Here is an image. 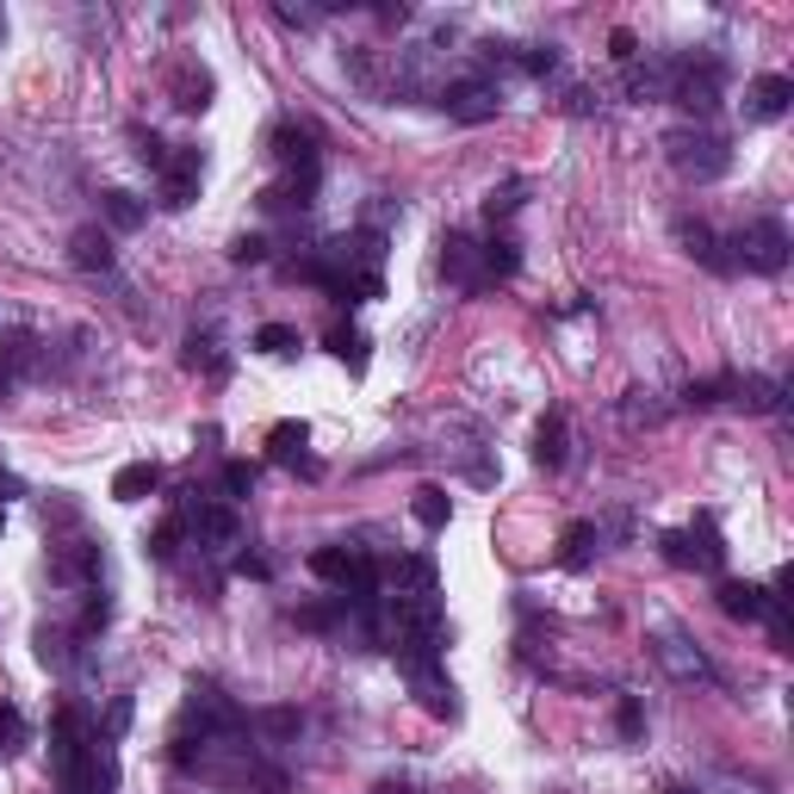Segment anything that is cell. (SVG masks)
Listing matches in <instances>:
<instances>
[{
  "label": "cell",
  "instance_id": "obj_1",
  "mask_svg": "<svg viewBox=\"0 0 794 794\" xmlns=\"http://www.w3.org/2000/svg\"><path fill=\"white\" fill-rule=\"evenodd\" d=\"M50 763H56L63 794H112L118 788L112 745L100 739V732H87L81 708H63V714H56V726H50Z\"/></svg>",
  "mask_w": 794,
  "mask_h": 794
},
{
  "label": "cell",
  "instance_id": "obj_2",
  "mask_svg": "<svg viewBox=\"0 0 794 794\" xmlns=\"http://www.w3.org/2000/svg\"><path fill=\"white\" fill-rule=\"evenodd\" d=\"M732 267H751V274H782L788 267V230H782V218H757L745 224V230L732 236Z\"/></svg>",
  "mask_w": 794,
  "mask_h": 794
},
{
  "label": "cell",
  "instance_id": "obj_3",
  "mask_svg": "<svg viewBox=\"0 0 794 794\" xmlns=\"http://www.w3.org/2000/svg\"><path fill=\"white\" fill-rule=\"evenodd\" d=\"M670 162H677V174H689V181H720V174L732 168V149L714 131H677V137H670Z\"/></svg>",
  "mask_w": 794,
  "mask_h": 794
},
{
  "label": "cell",
  "instance_id": "obj_4",
  "mask_svg": "<svg viewBox=\"0 0 794 794\" xmlns=\"http://www.w3.org/2000/svg\"><path fill=\"white\" fill-rule=\"evenodd\" d=\"M720 87H726V69L714 56H701V63H677V81H670V100L683 112H714L720 106Z\"/></svg>",
  "mask_w": 794,
  "mask_h": 794
},
{
  "label": "cell",
  "instance_id": "obj_5",
  "mask_svg": "<svg viewBox=\"0 0 794 794\" xmlns=\"http://www.w3.org/2000/svg\"><path fill=\"white\" fill-rule=\"evenodd\" d=\"M441 106H447V118H460V125H484V118H497L503 94L491 75H466V81H447V87H441Z\"/></svg>",
  "mask_w": 794,
  "mask_h": 794
},
{
  "label": "cell",
  "instance_id": "obj_6",
  "mask_svg": "<svg viewBox=\"0 0 794 794\" xmlns=\"http://www.w3.org/2000/svg\"><path fill=\"white\" fill-rule=\"evenodd\" d=\"M441 267H447V280L460 286V292H484V286H491L484 280V249L472 243V236H460V230L441 243Z\"/></svg>",
  "mask_w": 794,
  "mask_h": 794
},
{
  "label": "cell",
  "instance_id": "obj_7",
  "mask_svg": "<svg viewBox=\"0 0 794 794\" xmlns=\"http://www.w3.org/2000/svg\"><path fill=\"white\" fill-rule=\"evenodd\" d=\"M199 174H205V156H199V149H174L168 168H162V205H168V212L193 205V199H199Z\"/></svg>",
  "mask_w": 794,
  "mask_h": 794
},
{
  "label": "cell",
  "instance_id": "obj_8",
  "mask_svg": "<svg viewBox=\"0 0 794 794\" xmlns=\"http://www.w3.org/2000/svg\"><path fill=\"white\" fill-rule=\"evenodd\" d=\"M683 565H695V571H720L726 565V540H720L714 515H695V528L683 534Z\"/></svg>",
  "mask_w": 794,
  "mask_h": 794
},
{
  "label": "cell",
  "instance_id": "obj_9",
  "mask_svg": "<svg viewBox=\"0 0 794 794\" xmlns=\"http://www.w3.org/2000/svg\"><path fill=\"white\" fill-rule=\"evenodd\" d=\"M794 100V81L788 75H757L745 87V118H757V125H770V118H782Z\"/></svg>",
  "mask_w": 794,
  "mask_h": 794
},
{
  "label": "cell",
  "instance_id": "obj_10",
  "mask_svg": "<svg viewBox=\"0 0 794 794\" xmlns=\"http://www.w3.org/2000/svg\"><path fill=\"white\" fill-rule=\"evenodd\" d=\"M50 577H56V584H94L100 577V546H87V540L56 546V553H50Z\"/></svg>",
  "mask_w": 794,
  "mask_h": 794
},
{
  "label": "cell",
  "instance_id": "obj_11",
  "mask_svg": "<svg viewBox=\"0 0 794 794\" xmlns=\"http://www.w3.org/2000/svg\"><path fill=\"white\" fill-rule=\"evenodd\" d=\"M305 441H311V435H305V422H280V429L267 435V453H274L280 466H298L305 478H317L323 466H317V460H305Z\"/></svg>",
  "mask_w": 794,
  "mask_h": 794
},
{
  "label": "cell",
  "instance_id": "obj_12",
  "mask_svg": "<svg viewBox=\"0 0 794 794\" xmlns=\"http://www.w3.org/2000/svg\"><path fill=\"white\" fill-rule=\"evenodd\" d=\"M565 453H571V441H565V410H546L540 429H534V460H540L546 472H559Z\"/></svg>",
  "mask_w": 794,
  "mask_h": 794
},
{
  "label": "cell",
  "instance_id": "obj_13",
  "mask_svg": "<svg viewBox=\"0 0 794 794\" xmlns=\"http://www.w3.org/2000/svg\"><path fill=\"white\" fill-rule=\"evenodd\" d=\"M763 608H770V590H763V584H720V615H732V621H763Z\"/></svg>",
  "mask_w": 794,
  "mask_h": 794
},
{
  "label": "cell",
  "instance_id": "obj_14",
  "mask_svg": "<svg viewBox=\"0 0 794 794\" xmlns=\"http://www.w3.org/2000/svg\"><path fill=\"white\" fill-rule=\"evenodd\" d=\"M69 261H75L81 274H106V267H112V236L94 230V224H87V230H75V243H69Z\"/></svg>",
  "mask_w": 794,
  "mask_h": 794
},
{
  "label": "cell",
  "instance_id": "obj_15",
  "mask_svg": "<svg viewBox=\"0 0 794 794\" xmlns=\"http://www.w3.org/2000/svg\"><path fill=\"white\" fill-rule=\"evenodd\" d=\"M274 156H280L286 168H317V137L305 125H280L274 131Z\"/></svg>",
  "mask_w": 794,
  "mask_h": 794
},
{
  "label": "cell",
  "instance_id": "obj_16",
  "mask_svg": "<svg viewBox=\"0 0 794 794\" xmlns=\"http://www.w3.org/2000/svg\"><path fill=\"white\" fill-rule=\"evenodd\" d=\"M156 484H162V466H156V460H137V466H118V478H112V497H118V503H143Z\"/></svg>",
  "mask_w": 794,
  "mask_h": 794
},
{
  "label": "cell",
  "instance_id": "obj_17",
  "mask_svg": "<svg viewBox=\"0 0 794 794\" xmlns=\"http://www.w3.org/2000/svg\"><path fill=\"white\" fill-rule=\"evenodd\" d=\"M658 658H664L677 677H714V670H708V658H701L683 633H658Z\"/></svg>",
  "mask_w": 794,
  "mask_h": 794
},
{
  "label": "cell",
  "instance_id": "obj_18",
  "mask_svg": "<svg viewBox=\"0 0 794 794\" xmlns=\"http://www.w3.org/2000/svg\"><path fill=\"white\" fill-rule=\"evenodd\" d=\"M677 236H683V249L695 255L701 267H714V274H732L726 255H720V236L708 230V224H689V218H683V224H677Z\"/></svg>",
  "mask_w": 794,
  "mask_h": 794
},
{
  "label": "cell",
  "instance_id": "obj_19",
  "mask_svg": "<svg viewBox=\"0 0 794 794\" xmlns=\"http://www.w3.org/2000/svg\"><path fill=\"white\" fill-rule=\"evenodd\" d=\"M410 509H416L422 528H447V522H453V497L441 491V484H422L416 497H410Z\"/></svg>",
  "mask_w": 794,
  "mask_h": 794
},
{
  "label": "cell",
  "instance_id": "obj_20",
  "mask_svg": "<svg viewBox=\"0 0 794 794\" xmlns=\"http://www.w3.org/2000/svg\"><path fill=\"white\" fill-rule=\"evenodd\" d=\"M590 553H596V528H590V522H571L565 540H559V565H565V571H584Z\"/></svg>",
  "mask_w": 794,
  "mask_h": 794
},
{
  "label": "cell",
  "instance_id": "obj_21",
  "mask_svg": "<svg viewBox=\"0 0 794 794\" xmlns=\"http://www.w3.org/2000/svg\"><path fill=\"white\" fill-rule=\"evenodd\" d=\"M329 354L342 360L348 373H367V336L360 329H329Z\"/></svg>",
  "mask_w": 794,
  "mask_h": 794
},
{
  "label": "cell",
  "instance_id": "obj_22",
  "mask_svg": "<svg viewBox=\"0 0 794 794\" xmlns=\"http://www.w3.org/2000/svg\"><path fill=\"white\" fill-rule=\"evenodd\" d=\"M515 267H522L515 243H509V236H491V243H484V280H509Z\"/></svg>",
  "mask_w": 794,
  "mask_h": 794
},
{
  "label": "cell",
  "instance_id": "obj_23",
  "mask_svg": "<svg viewBox=\"0 0 794 794\" xmlns=\"http://www.w3.org/2000/svg\"><path fill=\"white\" fill-rule=\"evenodd\" d=\"M100 212H106L112 230H137V224H143V205L131 199V193H118V187H112L106 199H100Z\"/></svg>",
  "mask_w": 794,
  "mask_h": 794
},
{
  "label": "cell",
  "instance_id": "obj_24",
  "mask_svg": "<svg viewBox=\"0 0 794 794\" xmlns=\"http://www.w3.org/2000/svg\"><path fill=\"white\" fill-rule=\"evenodd\" d=\"M732 391H739V404H745V410H776V404H782V391L770 385V379H757V373H751V379H732Z\"/></svg>",
  "mask_w": 794,
  "mask_h": 794
},
{
  "label": "cell",
  "instance_id": "obj_25",
  "mask_svg": "<svg viewBox=\"0 0 794 794\" xmlns=\"http://www.w3.org/2000/svg\"><path fill=\"white\" fill-rule=\"evenodd\" d=\"M181 540H187V528H181V522L168 515V522L149 534V559H156V565H174V559H181Z\"/></svg>",
  "mask_w": 794,
  "mask_h": 794
},
{
  "label": "cell",
  "instance_id": "obj_26",
  "mask_svg": "<svg viewBox=\"0 0 794 794\" xmlns=\"http://www.w3.org/2000/svg\"><path fill=\"white\" fill-rule=\"evenodd\" d=\"M106 621H112L106 590H87V608H81V627H75V633H81V639H94V633H106Z\"/></svg>",
  "mask_w": 794,
  "mask_h": 794
},
{
  "label": "cell",
  "instance_id": "obj_27",
  "mask_svg": "<svg viewBox=\"0 0 794 794\" xmlns=\"http://www.w3.org/2000/svg\"><path fill=\"white\" fill-rule=\"evenodd\" d=\"M255 348H261V354H292V348H298V329L261 323V329H255Z\"/></svg>",
  "mask_w": 794,
  "mask_h": 794
},
{
  "label": "cell",
  "instance_id": "obj_28",
  "mask_svg": "<svg viewBox=\"0 0 794 794\" xmlns=\"http://www.w3.org/2000/svg\"><path fill=\"white\" fill-rule=\"evenodd\" d=\"M515 63L528 69V75H553V69H559V50H553V44H528Z\"/></svg>",
  "mask_w": 794,
  "mask_h": 794
},
{
  "label": "cell",
  "instance_id": "obj_29",
  "mask_svg": "<svg viewBox=\"0 0 794 794\" xmlns=\"http://www.w3.org/2000/svg\"><path fill=\"white\" fill-rule=\"evenodd\" d=\"M255 491V466L249 460H230V466H224V497H249Z\"/></svg>",
  "mask_w": 794,
  "mask_h": 794
},
{
  "label": "cell",
  "instance_id": "obj_30",
  "mask_svg": "<svg viewBox=\"0 0 794 794\" xmlns=\"http://www.w3.org/2000/svg\"><path fill=\"white\" fill-rule=\"evenodd\" d=\"M187 348H193V354H187L193 367H205V373H212V379H224V360H218V342H212V336H193Z\"/></svg>",
  "mask_w": 794,
  "mask_h": 794
},
{
  "label": "cell",
  "instance_id": "obj_31",
  "mask_svg": "<svg viewBox=\"0 0 794 794\" xmlns=\"http://www.w3.org/2000/svg\"><path fill=\"white\" fill-rule=\"evenodd\" d=\"M19 745H25V720H19V708L0 701V751H19Z\"/></svg>",
  "mask_w": 794,
  "mask_h": 794
},
{
  "label": "cell",
  "instance_id": "obj_32",
  "mask_svg": "<svg viewBox=\"0 0 794 794\" xmlns=\"http://www.w3.org/2000/svg\"><path fill=\"white\" fill-rule=\"evenodd\" d=\"M615 726H621V739H639V732H646V708H639L633 695H621V708H615Z\"/></svg>",
  "mask_w": 794,
  "mask_h": 794
},
{
  "label": "cell",
  "instance_id": "obj_33",
  "mask_svg": "<svg viewBox=\"0 0 794 794\" xmlns=\"http://www.w3.org/2000/svg\"><path fill=\"white\" fill-rule=\"evenodd\" d=\"M38 658L63 670L69 664V633H50V627H44V633H38Z\"/></svg>",
  "mask_w": 794,
  "mask_h": 794
},
{
  "label": "cell",
  "instance_id": "obj_34",
  "mask_svg": "<svg viewBox=\"0 0 794 794\" xmlns=\"http://www.w3.org/2000/svg\"><path fill=\"white\" fill-rule=\"evenodd\" d=\"M515 205H522V181H509L503 193H491V199H484V212H491V224H497V218H509Z\"/></svg>",
  "mask_w": 794,
  "mask_h": 794
},
{
  "label": "cell",
  "instance_id": "obj_35",
  "mask_svg": "<svg viewBox=\"0 0 794 794\" xmlns=\"http://www.w3.org/2000/svg\"><path fill=\"white\" fill-rule=\"evenodd\" d=\"M174 94H181V100H174V106H187V112H199V106H205V75H199V81H193V69H187V75L174 81Z\"/></svg>",
  "mask_w": 794,
  "mask_h": 794
},
{
  "label": "cell",
  "instance_id": "obj_36",
  "mask_svg": "<svg viewBox=\"0 0 794 794\" xmlns=\"http://www.w3.org/2000/svg\"><path fill=\"white\" fill-rule=\"evenodd\" d=\"M137 162H143V168H168V149H162V137H156V131H149V137H143V131H137Z\"/></svg>",
  "mask_w": 794,
  "mask_h": 794
},
{
  "label": "cell",
  "instance_id": "obj_37",
  "mask_svg": "<svg viewBox=\"0 0 794 794\" xmlns=\"http://www.w3.org/2000/svg\"><path fill=\"white\" fill-rule=\"evenodd\" d=\"M125 726H131V695H112V708H106V732H100V739H118Z\"/></svg>",
  "mask_w": 794,
  "mask_h": 794
},
{
  "label": "cell",
  "instance_id": "obj_38",
  "mask_svg": "<svg viewBox=\"0 0 794 794\" xmlns=\"http://www.w3.org/2000/svg\"><path fill=\"white\" fill-rule=\"evenodd\" d=\"M732 391V379H701V385H689V404H720Z\"/></svg>",
  "mask_w": 794,
  "mask_h": 794
},
{
  "label": "cell",
  "instance_id": "obj_39",
  "mask_svg": "<svg viewBox=\"0 0 794 794\" xmlns=\"http://www.w3.org/2000/svg\"><path fill=\"white\" fill-rule=\"evenodd\" d=\"M261 726L274 732V739H286V732H298V714L292 708H274V714H261Z\"/></svg>",
  "mask_w": 794,
  "mask_h": 794
},
{
  "label": "cell",
  "instance_id": "obj_40",
  "mask_svg": "<svg viewBox=\"0 0 794 794\" xmlns=\"http://www.w3.org/2000/svg\"><path fill=\"white\" fill-rule=\"evenodd\" d=\"M608 50H615V63H639V38L633 32H615L608 38Z\"/></svg>",
  "mask_w": 794,
  "mask_h": 794
},
{
  "label": "cell",
  "instance_id": "obj_41",
  "mask_svg": "<svg viewBox=\"0 0 794 794\" xmlns=\"http://www.w3.org/2000/svg\"><path fill=\"white\" fill-rule=\"evenodd\" d=\"M236 261H261V255H267V243H261V236H243V243H236Z\"/></svg>",
  "mask_w": 794,
  "mask_h": 794
},
{
  "label": "cell",
  "instance_id": "obj_42",
  "mask_svg": "<svg viewBox=\"0 0 794 794\" xmlns=\"http://www.w3.org/2000/svg\"><path fill=\"white\" fill-rule=\"evenodd\" d=\"M236 571H243V577H267V559H255V553H243V559H236Z\"/></svg>",
  "mask_w": 794,
  "mask_h": 794
},
{
  "label": "cell",
  "instance_id": "obj_43",
  "mask_svg": "<svg viewBox=\"0 0 794 794\" xmlns=\"http://www.w3.org/2000/svg\"><path fill=\"white\" fill-rule=\"evenodd\" d=\"M373 794H416V788H410V782H398V776H385V782H379Z\"/></svg>",
  "mask_w": 794,
  "mask_h": 794
},
{
  "label": "cell",
  "instance_id": "obj_44",
  "mask_svg": "<svg viewBox=\"0 0 794 794\" xmlns=\"http://www.w3.org/2000/svg\"><path fill=\"white\" fill-rule=\"evenodd\" d=\"M664 794H689V788H664Z\"/></svg>",
  "mask_w": 794,
  "mask_h": 794
},
{
  "label": "cell",
  "instance_id": "obj_45",
  "mask_svg": "<svg viewBox=\"0 0 794 794\" xmlns=\"http://www.w3.org/2000/svg\"><path fill=\"white\" fill-rule=\"evenodd\" d=\"M0 528H7V515H0Z\"/></svg>",
  "mask_w": 794,
  "mask_h": 794
}]
</instances>
